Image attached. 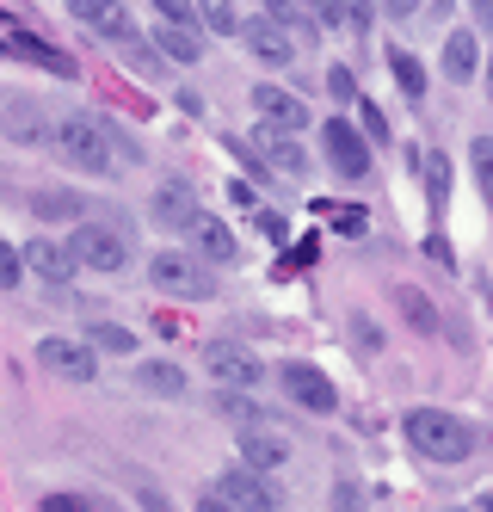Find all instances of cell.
Wrapping results in <instances>:
<instances>
[{
    "label": "cell",
    "mask_w": 493,
    "mask_h": 512,
    "mask_svg": "<svg viewBox=\"0 0 493 512\" xmlns=\"http://www.w3.org/2000/svg\"><path fill=\"white\" fill-rule=\"evenodd\" d=\"M50 149H56V161L68 173H81V179H111L118 173V149H111V136H105V118H93V112H62Z\"/></svg>",
    "instance_id": "cell-1"
},
{
    "label": "cell",
    "mask_w": 493,
    "mask_h": 512,
    "mask_svg": "<svg viewBox=\"0 0 493 512\" xmlns=\"http://www.w3.org/2000/svg\"><path fill=\"white\" fill-rule=\"evenodd\" d=\"M401 432H407V445L420 451L426 463H469L475 457V426L469 420H457V414H444V408H413L407 420H401Z\"/></svg>",
    "instance_id": "cell-2"
},
{
    "label": "cell",
    "mask_w": 493,
    "mask_h": 512,
    "mask_svg": "<svg viewBox=\"0 0 493 512\" xmlns=\"http://www.w3.org/2000/svg\"><path fill=\"white\" fill-rule=\"evenodd\" d=\"M148 284L161 290V297H179V303H210L216 297V272L204 253H185V247H161L155 260H148Z\"/></svg>",
    "instance_id": "cell-3"
},
{
    "label": "cell",
    "mask_w": 493,
    "mask_h": 512,
    "mask_svg": "<svg viewBox=\"0 0 493 512\" xmlns=\"http://www.w3.org/2000/svg\"><path fill=\"white\" fill-rule=\"evenodd\" d=\"M68 241H74V253H81V266H87V272H105V278L130 272V260H136L130 223H93V216H81Z\"/></svg>",
    "instance_id": "cell-4"
},
{
    "label": "cell",
    "mask_w": 493,
    "mask_h": 512,
    "mask_svg": "<svg viewBox=\"0 0 493 512\" xmlns=\"http://www.w3.org/2000/svg\"><path fill=\"white\" fill-rule=\"evenodd\" d=\"M321 161L346 179V186H358V179H370V161H376V149H370V136L358 130V124H346V118H327L321 124Z\"/></svg>",
    "instance_id": "cell-5"
},
{
    "label": "cell",
    "mask_w": 493,
    "mask_h": 512,
    "mask_svg": "<svg viewBox=\"0 0 493 512\" xmlns=\"http://www.w3.org/2000/svg\"><path fill=\"white\" fill-rule=\"evenodd\" d=\"M0 142H13V149H50L56 124L44 112V99H31V93H7V99H0Z\"/></svg>",
    "instance_id": "cell-6"
},
{
    "label": "cell",
    "mask_w": 493,
    "mask_h": 512,
    "mask_svg": "<svg viewBox=\"0 0 493 512\" xmlns=\"http://www.w3.org/2000/svg\"><path fill=\"white\" fill-rule=\"evenodd\" d=\"M278 395H290L302 414H339V395H333V377L309 358H284L278 364Z\"/></svg>",
    "instance_id": "cell-7"
},
{
    "label": "cell",
    "mask_w": 493,
    "mask_h": 512,
    "mask_svg": "<svg viewBox=\"0 0 493 512\" xmlns=\"http://www.w3.org/2000/svg\"><path fill=\"white\" fill-rule=\"evenodd\" d=\"M37 364L56 377V383H93L99 377V352L81 340H68V334H50V340H37Z\"/></svg>",
    "instance_id": "cell-8"
},
{
    "label": "cell",
    "mask_w": 493,
    "mask_h": 512,
    "mask_svg": "<svg viewBox=\"0 0 493 512\" xmlns=\"http://www.w3.org/2000/svg\"><path fill=\"white\" fill-rule=\"evenodd\" d=\"M99 38L111 44V56H118L124 68H136V75H161V50H155V38H142L136 31V19L118 7L105 25H99Z\"/></svg>",
    "instance_id": "cell-9"
},
{
    "label": "cell",
    "mask_w": 493,
    "mask_h": 512,
    "mask_svg": "<svg viewBox=\"0 0 493 512\" xmlns=\"http://www.w3.org/2000/svg\"><path fill=\"white\" fill-rule=\"evenodd\" d=\"M25 266L44 278L50 290H68L74 272H87L81 253H74V241H62V235H31V241H25Z\"/></svg>",
    "instance_id": "cell-10"
},
{
    "label": "cell",
    "mask_w": 493,
    "mask_h": 512,
    "mask_svg": "<svg viewBox=\"0 0 493 512\" xmlns=\"http://www.w3.org/2000/svg\"><path fill=\"white\" fill-rule=\"evenodd\" d=\"M241 44H247V56H253V62H265V68H290L302 38H296L290 25H278L272 13H259V19H247V25H241Z\"/></svg>",
    "instance_id": "cell-11"
},
{
    "label": "cell",
    "mask_w": 493,
    "mask_h": 512,
    "mask_svg": "<svg viewBox=\"0 0 493 512\" xmlns=\"http://www.w3.org/2000/svg\"><path fill=\"white\" fill-rule=\"evenodd\" d=\"M235 445H241V463H247V469H284V463H290V432H284L272 414L247 420Z\"/></svg>",
    "instance_id": "cell-12"
},
{
    "label": "cell",
    "mask_w": 493,
    "mask_h": 512,
    "mask_svg": "<svg viewBox=\"0 0 493 512\" xmlns=\"http://www.w3.org/2000/svg\"><path fill=\"white\" fill-rule=\"evenodd\" d=\"M222 494H229L241 512H278L284 506V494H278V482L265 469H247V463H235V469H222V482H216Z\"/></svg>",
    "instance_id": "cell-13"
},
{
    "label": "cell",
    "mask_w": 493,
    "mask_h": 512,
    "mask_svg": "<svg viewBox=\"0 0 493 512\" xmlns=\"http://www.w3.org/2000/svg\"><path fill=\"white\" fill-rule=\"evenodd\" d=\"M204 364H210V377L229 383V389H259L265 383V364L247 346H229V340H210L204 346Z\"/></svg>",
    "instance_id": "cell-14"
},
{
    "label": "cell",
    "mask_w": 493,
    "mask_h": 512,
    "mask_svg": "<svg viewBox=\"0 0 493 512\" xmlns=\"http://www.w3.org/2000/svg\"><path fill=\"white\" fill-rule=\"evenodd\" d=\"M148 216H155V229H167V235H192V223H198V192L185 186V179H167V186L148 198Z\"/></svg>",
    "instance_id": "cell-15"
},
{
    "label": "cell",
    "mask_w": 493,
    "mask_h": 512,
    "mask_svg": "<svg viewBox=\"0 0 493 512\" xmlns=\"http://www.w3.org/2000/svg\"><path fill=\"white\" fill-rule=\"evenodd\" d=\"M253 112H259L265 130H284V136L309 130V105H302L296 93H284V87H272V81H259V87H253Z\"/></svg>",
    "instance_id": "cell-16"
},
{
    "label": "cell",
    "mask_w": 493,
    "mask_h": 512,
    "mask_svg": "<svg viewBox=\"0 0 493 512\" xmlns=\"http://www.w3.org/2000/svg\"><path fill=\"white\" fill-rule=\"evenodd\" d=\"M438 68H444V81H450V87H469V81L481 75V31H475V25H457V31H450Z\"/></svg>",
    "instance_id": "cell-17"
},
{
    "label": "cell",
    "mask_w": 493,
    "mask_h": 512,
    "mask_svg": "<svg viewBox=\"0 0 493 512\" xmlns=\"http://www.w3.org/2000/svg\"><path fill=\"white\" fill-rule=\"evenodd\" d=\"M0 56H19V62H37V68H50L56 81H74L81 68H74V56L50 50L44 38H25V31H13V38H0Z\"/></svg>",
    "instance_id": "cell-18"
},
{
    "label": "cell",
    "mask_w": 493,
    "mask_h": 512,
    "mask_svg": "<svg viewBox=\"0 0 493 512\" xmlns=\"http://www.w3.org/2000/svg\"><path fill=\"white\" fill-rule=\"evenodd\" d=\"M413 173H420V186H426V204L444 210L450 192H457V167H450V155L444 149H420L413 155Z\"/></svg>",
    "instance_id": "cell-19"
},
{
    "label": "cell",
    "mask_w": 493,
    "mask_h": 512,
    "mask_svg": "<svg viewBox=\"0 0 493 512\" xmlns=\"http://www.w3.org/2000/svg\"><path fill=\"white\" fill-rule=\"evenodd\" d=\"M25 204H31L37 223H81V216H87V198L74 186H37Z\"/></svg>",
    "instance_id": "cell-20"
},
{
    "label": "cell",
    "mask_w": 493,
    "mask_h": 512,
    "mask_svg": "<svg viewBox=\"0 0 493 512\" xmlns=\"http://www.w3.org/2000/svg\"><path fill=\"white\" fill-rule=\"evenodd\" d=\"M155 50H161V62H173V68H198V62H204V38H198L192 25H173V19L155 25Z\"/></svg>",
    "instance_id": "cell-21"
},
{
    "label": "cell",
    "mask_w": 493,
    "mask_h": 512,
    "mask_svg": "<svg viewBox=\"0 0 493 512\" xmlns=\"http://www.w3.org/2000/svg\"><path fill=\"white\" fill-rule=\"evenodd\" d=\"M259 149H265V161H272V173H284V179H302V173H309V149H302V142L296 136H284V130H265L259 124Z\"/></svg>",
    "instance_id": "cell-22"
},
{
    "label": "cell",
    "mask_w": 493,
    "mask_h": 512,
    "mask_svg": "<svg viewBox=\"0 0 493 512\" xmlns=\"http://www.w3.org/2000/svg\"><path fill=\"white\" fill-rule=\"evenodd\" d=\"M130 383L142 389V395H161V401H173V395H185V371L173 358H142L136 371H130Z\"/></svg>",
    "instance_id": "cell-23"
},
{
    "label": "cell",
    "mask_w": 493,
    "mask_h": 512,
    "mask_svg": "<svg viewBox=\"0 0 493 512\" xmlns=\"http://www.w3.org/2000/svg\"><path fill=\"white\" fill-rule=\"evenodd\" d=\"M192 241H198V253H204V260L216 266H235L241 260V247H235V229L229 223H222V216H198V223H192Z\"/></svg>",
    "instance_id": "cell-24"
},
{
    "label": "cell",
    "mask_w": 493,
    "mask_h": 512,
    "mask_svg": "<svg viewBox=\"0 0 493 512\" xmlns=\"http://www.w3.org/2000/svg\"><path fill=\"white\" fill-rule=\"evenodd\" d=\"M389 75H395V87H401V93H407L413 105L426 99V62L413 56L407 44H389Z\"/></svg>",
    "instance_id": "cell-25"
},
{
    "label": "cell",
    "mask_w": 493,
    "mask_h": 512,
    "mask_svg": "<svg viewBox=\"0 0 493 512\" xmlns=\"http://www.w3.org/2000/svg\"><path fill=\"white\" fill-rule=\"evenodd\" d=\"M395 309L407 315L413 334H438V327H444V321H438V309H432V297H426L420 284H401V290H395Z\"/></svg>",
    "instance_id": "cell-26"
},
{
    "label": "cell",
    "mask_w": 493,
    "mask_h": 512,
    "mask_svg": "<svg viewBox=\"0 0 493 512\" xmlns=\"http://www.w3.org/2000/svg\"><path fill=\"white\" fill-rule=\"evenodd\" d=\"M87 346L93 352H111V358H130L136 352V334H130V327H118V321H93L87 327Z\"/></svg>",
    "instance_id": "cell-27"
},
{
    "label": "cell",
    "mask_w": 493,
    "mask_h": 512,
    "mask_svg": "<svg viewBox=\"0 0 493 512\" xmlns=\"http://www.w3.org/2000/svg\"><path fill=\"white\" fill-rule=\"evenodd\" d=\"M222 149H229V155H235V161H241V167H247V173L259 179V186H272V179H278V173H272V161H265V149H259V142H247V136H222Z\"/></svg>",
    "instance_id": "cell-28"
},
{
    "label": "cell",
    "mask_w": 493,
    "mask_h": 512,
    "mask_svg": "<svg viewBox=\"0 0 493 512\" xmlns=\"http://www.w3.org/2000/svg\"><path fill=\"white\" fill-rule=\"evenodd\" d=\"M469 173H475L481 204L493 210V136H475V142H469Z\"/></svg>",
    "instance_id": "cell-29"
},
{
    "label": "cell",
    "mask_w": 493,
    "mask_h": 512,
    "mask_svg": "<svg viewBox=\"0 0 493 512\" xmlns=\"http://www.w3.org/2000/svg\"><path fill=\"white\" fill-rule=\"evenodd\" d=\"M198 19H204V31H216V38H241L235 0H198Z\"/></svg>",
    "instance_id": "cell-30"
},
{
    "label": "cell",
    "mask_w": 493,
    "mask_h": 512,
    "mask_svg": "<svg viewBox=\"0 0 493 512\" xmlns=\"http://www.w3.org/2000/svg\"><path fill=\"white\" fill-rule=\"evenodd\" d=\"M37 512H118V506H111L105 494H44Z\"/></svg>",
    "instance_id": "cell-31"
},
{
    "label": "cell",
    "mask_w": 493,
    "mask_h": 512,
    "mask_svg": "<svg viewBox=\"0 0 493 512\" xmlns=\"http://www.w3.org/2000/svg\"><path fill=\"white\" fill-rule=\"evenodd\" d=\"M321 87H327V99H339V105H358V99H364L346 62H327V75H321Z\"/></svg>",
    "instance_id": "cell-32"
},
{
    "label": "cell",
    "mask_w": 493,
    "mask_h": 512,
    "mask_svg": "<svg viewBox=\"0 0 493 512\" xmlns=\"http://www.w3.org/2000/svg\"><path fill=\"white\" fill-rule=\"evenodd\" d=\"M25 247H13V241H0V290H19L25 284Z\"/></svg>",
    "instance_id": "cell-33"
},
{
    "label": "cell",
    "mask_w": 493,
    "mask_h": 512,
    "mask_svg": "<svg viewBox=\"0 0 493 512\" xmlns=\"http://www.w3.org/2000/svg\"><path fill=\"white\" fill-rule=\"evenodd\" d=\"M62 7H68V19H81V25H105L111 13H118V0H62Z\"/></svg>",
    "instance_id": "cell-34"
},
{
    "label": "cell",
    "mask_w": 493,
    "mask_h": 512,
    "mask_svg": "<svg viewBox=\"0 0 493 512\" xmlns=\"http://www.w3.org/2000/svg\"><path fill=\"white\" fill-rule=\"evenodd\" d=\"M265 13H272L278 25H290V31H296V38H309V31H315L309 19H302V0H265Z\"/></svg>",
    "instance_id": "cell-35"
},
{
    "label": "cell",
    "mask_w": 493,
    "mask_h": 512,
    "mask_svg": "<svg viewBox=\"0 0 493 512\" xmlns=\"http://www.w3.org/2000/svg\"><path fill=\"white\" fill-rule=\"evenodd\" d=\"M358 118H364L358 130L370 136V149H383V142H389V118H383V112H376V99H358Z\"/></svg>",
    "instance_id": "cell-36"
},
{
    "label": "cell",
    "mask_w": 493,
    "mask_h": 512,
    "mask_svg": "<svg viewBox=\"0 0 493 512\" xmlns=\"http://www.w3.org/2000/svg\"><path fill=\"white\" fill-rule=\"evenodd\" d=\"M352 352L376 358V352H383V327H376V321H364V315H352Z\"/></svg>",
    "instance_id": "cell-37"
},
{
    "label": "cell",
    "mask_w": 493,
    "mask_h": 512,
    "mask_svg": "<svg viewBox=\"0 0 493 512\" xmlns=\"http://www.w3.org/2000/svg\"><path fill=\"white\" fill-rule=\"evenodd\" d=\"M370 500H364V488L352 482V475H346V482H333V512H364Z\"/></svg>",
    "instance_id": "cell-38"
},
{
    "label": "cell",
    "mask_w": 493,
    "mask_h": 512,
    "mask_svg": "<svg viewBox=\"0 0 493 512\" xmlns=\"http://www.w3.org/2000/svg\"><path fill=\"white\" fill-rule=\"evenodd\" d=\"M302 7H309L315 25H339V19H346V0H302Z\"/></svg>",
    "instance_id": "cell-39"
},
{
    "label": "cell",
    "mask_w": 493,
    "mask_h": 512,
    "mask_svg": "<svg viewBox=\"0 0 493 512\" xmlns=\"http://www.w3.org/2000/svg\"><path fill=\"white\" fill-rule=\"evenodd\" d=\"M161 7V19H173V25H198V0H155Z\"/></svg>",
    "instance_id": "cell-40"
},
{
    "label": "cell",
    "mask_w": 493,
    "mask_h": 512,
    "mask_svg": "<svg viewBox=\"0 0 493 512\" xmlns=\"http://www.w3.org/2000/svg\"><path fill=\"white\" fill-rule=\"evenodd\" d=\"M259 235L272 241V247H284V241H290V223H284L278 210H259Z\"/></svg>",
    "instance_id": "cell-41"
},
{
    "label": "cell",
    "mask_w": 493,
    "mask_h": 512,
    "mask_svg": "<svg viewBox=\"0 0 493 512\" xmlns=\"http://www.w3.org/2000/svg\"><path fill=\"white\" fill-rule=\"evenodd\" d=\"M192 512H241V506H235L229 494H222V488H204V494L192 500Z\"/></svg>",
    "instance_id": "cell-42"
},
{
    "label": "cell",
    "mask_w": 493,
    "mask_h": 512,
    "mask_svg": "<svg viewBox=\"0 0 493 512\" xmlns=\"http://www.w3.org/2000/svg\"><path fill=\"white\" fill-rule=\"evenodd\" d=\"M383 13H389L395 25H407V19H420V0H383Z\"/></svg>",
    "instance_id": "cell-43"
},
{
    "label": "cell",
    "mask_w": 493,
    "mask_h": 512,
    "mask_svg": "<svg viewBox=\"0 0 493 512\" xmlns=\"http://www.w3.org/2000/svg\"><path fill=\"white\" fill-rule=\"evenodd\" d=\"M420 13H426V19H432V25H444V19H450V13H457V0H420Z\"/></svg>",
    "instance_id": "cell-44"
},
{
    "label": "cell",
    "mask_w": 493,
    "mask_h": 512,
    "mask_svg": "<svg viewBox=\"0 0 493 512\" xmlns=\"http://www.w3.org/2000/svg\"><path fill=\"white\" fill-rule=\"evenodd\" d=\"M469 19H475V31H493V0H469Z\"/></svg>",
    "instance_id": "cell-45"
},
{
    "label": "cell",
    "mask_w": 493,
    "mask_h": 512,
    "mask_svg": "<svg viewBox=\"0 0 493 512\" xmlns=\"http://www.w3.org/2000/svg\"><path fill=\"white\" fill-rule=\"evenodd\" d=\"M222 198H229V204H241V210H253V204H259V198H253V186H247V179H235V186L222 192Z\"/></svg>",
    "instance_id": "cell-46"
},
{
    "label": "cell",
    "mask_w": 493,
    "mask_h": 512,
    "mask_svg": "<svg viewBox=\"0 0 493 512\" xmlns=\"http://www.w3.org/2000/svg\"><path fill=\"white\" fill-rule=\"evenodd\" d=\"M333 223H339V229H346V235H364V210H339V216H333Z\"/></svg>",
    "instance_id": "cell-47"
},
{
    "label": "cell",
    "mask_w": 493,
    "mask_h": 512,
    "mask_svg": "<svg viewBox=\"0 0 493 512\" xmlns=\"http://www.w3.org/2000/svg\"><path fill=\"white\" fill-rule=\"evenodd\" d=\"M487 99H493V50H487Z\"/></svg>",
    "instance_id": "cell-48"
},
{
    "label": "cell",
    "mask_w": 493,
    "mask_h": 512,
    "mask_svg": "<svg viewBox=\"0 0 493 512\" xmlns=\"http://www.w3.org/2000/svg\"><path fill=\"white\" fill-rule=\"evenodd\" d=\"M481 512H493V494H481Z\"/></svg>",
    "instance_id": "cell-49"
}]
</instances>
